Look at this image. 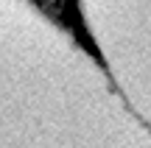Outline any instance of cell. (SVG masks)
<instances>
[{
  "label": "cell",
  "instance_id": "7a4b0ae2",
  "mask_svg": "<svg viewBox=\"0 0 151 148\" xmlns=\"http://www.w3.org/2000/svg\"><path fill=\"white\" fill-rule=\"evenodd\" d=\"M76 11L118 87L151 123V0H76Z\"/></svg>",
  "mask_w": 151,
  "mask_h": 148
},
{
  "label": "cell",
  "instance_id": "6da1fadb",
  "mask_svg": "<svg viewBox=\"0 0 151 148\" xmlns=\"http://www.w3.org/2000/svg\"><path fill=\"white\" fill-rule=\"evenodd\" d=\"M0 148H151V123L90 39L34 0H0Z\"/></svg>",
  "mask_w": 151,
  "mask_h": 148
}]
</instances>
